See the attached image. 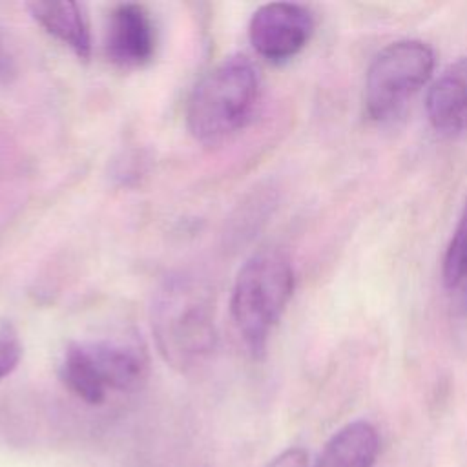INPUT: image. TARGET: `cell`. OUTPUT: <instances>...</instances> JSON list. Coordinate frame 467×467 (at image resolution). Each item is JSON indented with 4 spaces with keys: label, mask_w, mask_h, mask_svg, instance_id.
Listing matches in <instances>:
<instances>
[{
    "label": "cell",
    "mask_w": 467,
    "mask_h": 467,
    "mask_svg": "<svg viewBox=\"0 0 467 467\" xmlns=\"http://www.w3.org/2000/svg\"><path fill=\"white\" fill-rule=\"evenodd\" d=\"M106 51L126 67L146 64L155 51V26L144 5L120 4L109 15Z\"/></svg>",
    "instance_id": "52a82bcc"
},
{
    "label": "cell",
    "mask_w": 467,
    "mask_h": 467,
    "mask_svg": "<svg viewBox=\"0 0 467 467\" xmlns=\"http://www.w3.org/2000/svg\"><path fill=\"white\" fill-rule=\"evenodd\" d=\"M312 31L310 11L290 2L261 5L248 26V36L257 55L275 64L296 57L308 44Z\"/></svg>",
    "instance_id": "8992f818"
},
{
    "label": "cell",
    "mask_w": 467,
    "mask_h": 467,
    "mask_svg": "<svg viewBox=\"0 0 467 467\" xmlns=\"http://www.w3.org/2000/svg\"><path fill=\"white\" fill-rule=\"evenodd\" d=\"M379 451V436L368 421L341 427L323 447L316 467H372Z\"/></svg>",
    "instance_id": "9c48e42d"
},
{
    "label": "cell",
    "mask_w": 467,
    "mask_h": 467,
    "mask_svg": "<svg viewBox=\"0 0 467 467\" xmlns=\"http://www.w3.org/2000/svg\"><path fill=\"white\" fill-rule=\"evenodd\" d=\"M164 359L184 370L201 363L215 347L213 303L199 283L171 279L159 292L151 321Z\"/></svg>",
    "instance_id": "7a4b0ae2"
},
{
    "label": "cell",
    "mask_w": 467,
    "mask_h": 467,
    "mask_svg": "<svg viewBox=\"0 0 467 467\" xmlns=\"http://www.w3.org/2000/svg\"><path fill=\"white\" fill-rule=\"evenodd\" d=\"M257 99L254 64L246 57H228L193 88L186 108L188 130L201 142H221L250 120Z\"/></svg>",
    "instance_id": "6da1fadb"
},
{
    "label": "cell",
    "mask_w": 467,
    "mask_h": 467,
    "mask_svg": "<svg viewBox=\"0 0 467 467\" xmlns=\"http://www.w3.org/2000/svg\"><path fill=\"white\" fill-rule=\"evenodd\" d=\"M294 292V270L277 250L252 255L239 270L232 292V317L254 354H261Z\"/></svg>",
    "instance_id": "3957f363"
},
{
    "label": "cell",
    "mask_w": 467,
    "mask_h": 467,
    "mask_svg": "<svg viewBox=\"0 0 467 467\" xmlns=\"http://www.w3.org/2000/svg\"><path fill=\"white\" fill-rule=\"evenodd\" d=\"M22 358V345L13 323H0V379L9 376Z\"/></svg>",
    "instance_id": "7c38bea8"
},
{
    "label": "cell",
    "mask_w": 467,
    "mask_h": 467,
    "mask_svg": "<svg viewBox=\"0 0 467 467\" xmlns=\"http://www.w3.org/2000/svg\"><path fill=\"white\" fill-rule=\"evenodd\" d=\"M33 18L80 58L91 51V36L82 5L77 2H33L27 5Z\"/></svg>",
    "instance_id": "30bf717a"
},
{
    "label": "cell",
    "mask_w": 467,
    "mask_h": 467,
    "mask_svg": "<svg viewBox=\"0 0 467 467\" xmlns=\"http://www.w3.org/2000/svg\"><path fill=\"white\" fill-rule=\"evenodd\" d=\"M467 275V204L456 224L452 239L443 257V281L449 288H458Z\"/></svg>",
    "instance_id": "8fae6325"
},
{
    "label": "cell",
    "mask_w": 467,
    "mask_h": 467,
    "mask_svg": "<svg viewBox=\"0 0 467 467\" xmlns=\"http://www.w3.org/2000/svg\"><path fill=\"white\" fill-rule=\"evenodd\" d=\"M308 465V454L301 447H290L283 452H279L266 467H306Z\"/></svg>",
    "instance_id": "4fadbf2b"
},
{
    "label": "cell",
    "mask_w": 467,
    "mask_h": 467,
    "mask_svg": "<svg viewBox=\"0 0 467 467\" xmlns=\"http://www.w3.org/2000/svg\"><path fill=\"white\" fill-rule=\"evenodd\" d=\"M425 109L431 124L443 133L467 130V57L451 64L431 86Z\"/></svg>",
    "instance_id": "ba28073f"
},
{
    "label": "cell",
    "mask_w": 467,
    "mask_h": 467,
    "mask_svg": "<svg viewBox=\"0 0 467 467\" xmlns=\"http://www.w3.org/2000/svg\"><path fill=\"white\" fill-rule=\"evenodd\" d=\"M5 67V55H4V49H2V42H0V69Z\"/></svg>",
    "instance_id": "9a60e30c"
},
{
    "label": "cell",
    "mask_w": 467,
    "mask_h": 467,
    "mask_svg": "<svg viewBox=\"0 0 467 467\" xmlns=\"http://www.w3.org/2000/svg\"><path fill=\"white\" fill-rule=\"evenodd\" d=\"M460 301H462V306L463 310H467V275L463 277V281L460 283Z\"/></svg>",
    "instance_id": "5bb4252c"
},
{
    "label": "cell",
    "mask_w": 467,
    "mask_h": 467,
    "mask_svg": "<svg viewBox=\"0 0 467 467\" xmlns=\"http://www.w3.org/2000/svg\"><path fill=\"white\" fill-rule=\"evenodd\" d=\"M62 383L82 401L100 405L108 390L131 392L148 378L146 352L126 341L71 343L60 361Z\"/></svg>",
    "instance_id": "277c9868"
},
{
    "label": "cell",
    "mask_w": 467,
    "mask_h": 467,
    "mask_svg": "<svg viewBox=\"0 0 467 467\" xmlns=\"http://www.w3.org/2000/svg\"><path fill=\"white\" fill-rule=\"evenodd\" d=\"M434 51L421 40H398L383 47L368 66L363 102L370 119L387 120L431 78Z\"/></svg>",
    "instance_id": "5b68a950"
}]
</instances>
